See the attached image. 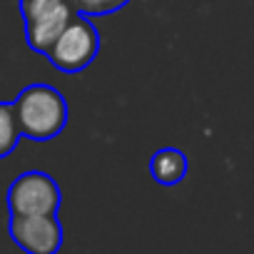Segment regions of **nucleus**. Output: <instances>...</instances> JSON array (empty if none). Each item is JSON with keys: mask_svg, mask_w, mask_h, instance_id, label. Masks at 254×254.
Instances as JSON below:
<instances>
[{"mask_svg": "<svg viewBox=\"0 0 254 254\" xmlns=\"http://www.w3.org/2000/svg\"><path fill=\"white\" fill-rule=\"evenodd\" d=\"M20 127L13 102H0V160H5L20 142Z\"/></svg>", "mask_w": 254, "mask_h": 254, "instance_id": "nucleus-7", "label": "nucleus"}, {"mask_svg": "<svg viewBox=\"0 0 254 254\" xmlns=\"http://www.w3.org/2000/svg\"><path fill=\"white\" fill-rule=\"evenodd\" d=\"M8 234L25 254H58L65 239L63 224L58 214H35V217H15L10 214Z\"/></svg>", "mask_w": 254, "mask_h": 254, "instance_id": "nucleus-5", "label": "nucleus"}, {"mask_svg": "<svg viewBox=\"0 0 254 254\" xmlns=\"http://www.w3.org/2000/svg\"><path fill=\"white\" fill-rule=\"evenodd\" d=\"M20 15L30 50L45 55L55 38L72 20L75 8L70 0H20Z\"/></svg>", "mask_w": 254, "mask_h": 254, "instance_id": "nucleus-4", "label": "nucleus"}, {"mask_svg": "<svg viewBox=\"0 0 254 254\" xmlns=\"http://www.w3.org/2000/svg\"><path fill=\"white\" fill-rule=\"evenodd\" d=\"M100 53V33L92 25V20L87 15L75 13L72 20L65 25V30L55 38V43L50 45V50L45 53L48 60L53 63V67H58L60 72H82L85 67L92 65V60Z\"/></svg>", "mask_w": 254, "mask_h": 254, "instance_id": "nucleus-2", "label": "nucleus"}, {"mask_svg": "<svg viewBox=\"0 0 254 254\" xmlns=\"http://www.w3.org/2000/svg\"><path fill=\"white\" fill-rule=\"evenodd\" d=\"M13 107H15L20 135L33 142H48L58 137L65 130L67 117H70L63 92L43 82H35L20 90V95L13 100Z\"/></svg>", "mask_w": 254, "mask_h": 254, "instance_id": "nucleus-1", "label": "nucleus"}, {"mask_svg": "<svg viewBox=\"0 0 254 254\" xmlns=\"http://www.w3.org/2000/svg\"><path fill=\"white\" fill-rule=\"evenodd\" d=\"M5 199H8V212L15 217L58 214L63 204V192L48 172L28 170L10 182Z\"/></svg>", "mask_w": 254, "mask_h": 254, "instance_id": "nucleus-3", "label": "nucleus"}, {"mask_svg": "<svg viewBox=\"0 0 254 254\" xmlns=\"http://www.w3.org/2000/svg\"><path fill=\"white\" fill-rule=\"evenodd\" d=\"M130 0H70V5L80 15H110L120 8H125Z\"/></svg>", "mask_w": 254, "mask_h": 254, "instance_id": "nucleus-8", "label": "nucleus"}, {"mask_svg": "<svg viewBox=\"0 0 254 254\" xmlns=\"http://www.w3.org/2000/svg\"><path fill=\"white\" fill-rule=\"evenodd\" d=\"M187 170H190L187 155L182 150H177V147H162L150 160V175H152V180L157 185H165V187L180 185L187 177Z\"/></svg>", "mask_w": 254, "mask_h": 254, "instance_id": "nucleus-6", "label": "nucleus"}]
</instances>
